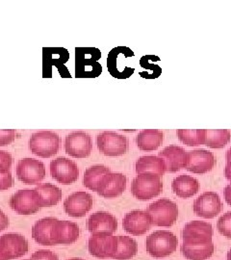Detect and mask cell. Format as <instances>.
Returning <instances> with one entry per match:
<instances>
[{"label": "cell", "mask_w": 231, "mask_h": 260, "mask_svg": "<svg viewBox=\"0 0 231 260\" xmlns=\"http://www.w3.org/2000/svg\"><path fill=\"white\" fill-rule=\"evenodd\" d=\"M178 239L168 231H156L146 239V249L155 258H163L173 254L177 249Z\"/></svg>", "instance_id": "6da1fadb"}, {"label": "cell", "mask_w": 231, "mask_h": 260, "mask_svg": "<svg viewBox=\"0 0 231 260\" xmlns=\"http://www.w3.org/2000/svg\"><path fill=\"white\" fill-rule=\"evenodd\" d=\"M163 191L161 177L152 173L139 174L131 183V193L140 201H148Z\"/></svg>", "instance_id": "7a4b0ae2"}, {"label": "cell", "mask_w": 231, "mask_h": 260, "mask_svg": "<svg viewBox=\"0 0 231 260\" xmlns=\"http://www.w3.org/2000/svg\"><path fill=\"white\" fill-rule=\"evenodd\" d=\"M61 139L52 131H39L31 135L29 149L39 157L49 158L57 154L60 148Z\"/></svg>", "instance_id": "3957f363"}, {"label": "cell", "mask_w": 231, "mask_h": 260, "mask_svg": "<svg viewBox=\"0 0 231 260\" xmlns=\"http://www.w3.org/2000/svg\"><path fill=\"white\" fill-rule=\"evenodd\" d=\"M76 77H96L102 74V66L97 60L101 51L97 48H76Z\"/></svg>", "instance_id": "277c9868"}, {"label": "cell", "mask_w": 231, "mask_h": 260, "mask_svg": "<svg viewBox=\"0 0 231 260\" xmlns=\"http://www.w3.org/2000/svg\"><path fill=\"white\" fill-rule=\"evenodd\" d=\"M11 208L20 215L37 213L43 206V201L36 189L19 190L10 198Z\"/></svg>", "instance_id": "5b68a950"}, {"label": "cell", "mask_w": 231, "mask_h": 260, "mask_svg": "<svg viewBox=\"0 0 231 260\" xmlns=\"http://www.w3.org/2000/svg\"><path fill=\"white\" fill-rule=\"evenodd\" d=\"M147 212L156 226L170 228L175 224L178 218V207L169 199H161L152 203L148 206Z\"/></svg>", "instance_id": "8992f818"}, {"label": "cell", "mask_w": 231, "mask_h": 260, "mask_svg": "<svg viewBox=\"0 0 231 260\" xmlns=\"http://www.w3.org/2000/svg\"><path fill=\"white\" fill-rule=\"evenodd\" d=\"M96 145L100 151L106 156H120L127 152L128 139L113 131H104L96 137Z\"/></svg>", "instance_id": "52a82bcc"}, {"label": "cell", "mask_w": 231, "mask_h": 260, "mask_svg": "<svg viewBox=\"0 0 231 260\" xmlns=\"http://www.w3.org/2000/svg\"><path fill=\"white\" fill-rule=\"evenodd\" d=\"M29 244L19 233H6L0 236V260H12L26 254Z\"/></svg>", "instance_id": "ba28073f"}, {"label": "cell", "mask_w": 231, "mask_h": 260, "mask_svg": "<svg viewBox=\"0 0 231 260\" xmlns=\"http://www.w3.org/2000/svg\"><path fill=\"white\" fill-rule=\"evenodd\" d=\"M17 177L27 185L39 184L46 177L45 164L35 158L20 159L16 169Z\"/></svg>", "instance_id": "9c48e42d"}, {"label": "cell", "mask_w": 231, "mask_h": 260, "mask_svg": "<svg viewBox=\"0 0 231 260\" xmlns=\"http://www.w3.org/2000/svg\"><path fill=\"white\" fill-rule=\"evenodd\" d=\"M119 238L108 233L92 234L88 242L89 252L101 259L112 258L118 251Z\"/></svg>", "instance_id": "30bf717a"}, {"label": "cell", "mask_w": 231, "mask_h": 260, "mask_svg": "<svg viewBox=\"0 0 231 260\" xmlns=\"http://www.w3.org/2000/svg\"><path fill=\"white\" fill-rule=\"evenodd\" d=\"M212 224L203 221H193L185 224L182 231L183 244L206 245L212 243Z\"/></svg>", "instance_id": "8fae6325"}, {"label": "cell", "mask_w": 231, "mask_h": 260, "mask_svg": "<svg viewBox=\"0 0 231 260\" xmlns=\"http://www.w3.org/2000/svg\"><path fill=\"white\" fill-rule=\"evenodd\" d=\"M50 175L57 182L70 185L78 179L79 169L69 158L58 157L50 162Z\"/></svg>", "instance_id": "7c38bea8"}, {"label": "cell", "mask_w": 231, "mask_h": 260, "mask_svg": "<svg viewBox=\"0 0 231 260\" xmlns=\"http://www.w3.org/2000/svg\"><path fill=\"white\" fill-rule=\"evenodd\" d=\"M92 149L91 136L86 132L74 131L65 137V153L73 157H89L92 152Z\"/></svg>", "instance_id": "4fadbf2b"}, {"label": "cell", "mask_w": 231, "mask_h": 260, "mask_svg": "<svg viewBox=\"0 0 231 260\" xmlns=\"http://www.w3.org/2000/svg\"><path fill=\"white\" fill-rule=\"evenodd\" d=\"M222 204L216 192H205L195 199L193 205L194 214L204 219H213L221 213Z\"/></svg>", "instance_id": "5bb4252c"}, {"label": "cell", "mask_w": 231, "mask_h": 260, "mask_svg": "<svg viewBox=\"0 0 231 260\" xmlns=\"http://www.w3.org/2000/svg\"><path fill=\"white\" fill-rule=\"evenodd\" d=\"M152 224V219L147 211L133 210L124 216L122 228L126 233L140 236L147 233Z\"/></svg>", "instance_id": "9a60e30c"}, {"label": "cell", "mask_w": 231, "mask_h": 260, "mask_svg": "<svg viewBox=\"0 0 231 260\" xmlns=\"http://www.w3.org/2000/svg\"><path fill=\"white\" fill-rule=\"evenodd\" d=\"M92 207V197L87 192L78 191L69 196L64 202V210L71 217L81 218Z\"/></svg>", "instance_id": "2e32d148"}, {"label": "cell", "mask_w": 231, "mask_h": 260, "mask_svg": "<svg viewBox=\"0 0 231 260\" xmlns=\"http://www.w3.org/2000/svg\"><path fill=\"white\" fill-rule=\"evenodd\" d=\"M127 178L120 173H109L103 177L97 187V194L105 199H113L121 195L126 189Z\"/></svg>", "instance_id": "e0dca14e"}, {"label": "cell", "mask_w": 231, "mask_h": 260, "mask_svg": "<svg viewBox=\"0 0 231 260\" xmlns=\"http://www.w3.org/2000/svg\"><path fill=\"white\" fill-rule=\"evenodd\" d=\"M158 156L163 159L168 173H176L186 169L189 161L188 151L178 146L166 147L158 153Z\"/></svg>", "instance_id": "ac0fdd59"}, {"label": "cell", "mask_w": 231, "mask_h": 260, "mask_svg": "<svg viewBox=\"0 0 231 260\" xmlns=\"http://www.w3.org/2000/svg\"><path fill=\"white\" fill-rule=\"evenodd\" d=\"M189 161L186 170L197 175H204L212 170L216 165V158L211 151L206 149H195L188 151Z\"/></svg>", "instance_id": "d6986e66"}, {"label": "cell", "mask_w": 231, "mask_h": 260, "mask_svg": "<svg viewBox=\"0 0 231 260\" xmlns=\"http://www.w3.org/2000/svg\"><path fill=\"white\" fill-rule=\"evenodd\" d=\"M80 230L76 223L56 220L53 224L51 238L54 245H71L79 237Z\"/></svg>", "instance_id": "ffe728a7"}, {"label": "cell", "mask_w": 231, "mask_h": 260, "mask_svg": "<svg viewBox=\"0 0 231 260\" xmlns=\"http://www.w3.org/2000/svg\"><path fill=\"white\" fill-rule=\"evenodd\" d=\"M87 230L92 234H113L118 230V220L112 214L100 211L92 214L86 223Z\"/></svg>", "instance_id": "44dd1931"}, {"label": "cell", "mask_w": 231, "mask_h": 260, "mask_svg": "<svg viewBox=\"0 0 231 260\" xmlns=\"http://www.w3.org/2000/svg\"><path fill=\"white\" fill-rule=\"evenodd\" d=\"M172 189L177 197L189 199L199 192L200 183L199 180L194 177L181 175L173 180Z\"/></svg>", "instance_id": "7402d4cb"}, {"label": "cell", "mask_w": 231, "mask_h": 260, "mask_svg": "<svg viewBox=\"0 0 231 260\" xmlns=\"http://www.w3.org/2000/svg\"><path fill=\"white\" fill-rule=\"evenodd\" d=\"M56 220L54 217H46L39 220L32 228V238L40 245L53 246L51 232Z\"/></svg>", "instance_id": "603a6c76"}, {"label": "cell", "mask_w": 231, "mask_h": 260, "mask_svg": "<svg viewBox=\"0 0 231 260\" xmlns=\"http://www.w3.org/2000/svg\"><path fill=\"white\" fill-rule=\"evenodd\" d=\"M163 133L157 129H145L139 132L136 144L139 149L144 151H153L163 144Z\"/></svg>", "instance_id": "cb8c5ba5"}, {"label": "cell", "mask_w": 231, "mask_h": 260, "mask_svg": "<svg viewBox=\"0 0 231 260\" xmlns=\"http://www.w3.org/2000/svg\"><path fill=\"white\" fill-rule=\"evenodd\" d=\"M137 174L152 173L162 177L166 172V166L162 158L154 155H147L139 158L135 165Z\"/></svg>", "instance_id": "d4e9b609"}, {"label": "cell", "mask_w": 231, "mask_h": 260, "mask_svg": "<svg viewBox=\"0 0 231 260\" xmlns=\"http://www.w3.org/2000/svg\"><path fill=\"white\" fill-rule=\"evenodd\" d=\"M180 251L188 260H206L210 258L215 251L213 243L206 245H187L182 244Z\"/></svg>", "instance_id": "484cf974"}, {"label": "cell", "mask_w": 231, "mask_h": 260, "mask_svg": "<svg viewBox=\"0 0 231 260\" xmlns=\"http://www.w3.org/2000/svg\"><path fill=\"white\" fill-rule=\"evenodd\" d=\"M109 173H111V170L104 165H94L88 168L84 174V186L92 191L96 192L102 178Z\"/></svg>", "instance_id": "4316f807"}, {"label": "cell", "mask_w": 231, "mask_h": 260, "mask_svg": "<svg viewBox=\"0 0 231 260\" xmlns=\"http://www.w3.org/2000/svg\"><path fill=\"white\" fill-rule=\"evenodd\" d=\"M35 189L42 197L44 207L54 206L61 201V199L63 197L62 190L59 187H57L54 184H51V183L39 184Z\"/></svg>", "instance_id": "83f0119b"}, {"label": "cell", "mask_w": 231, "mask_h": 260, "mask_svg": "<svg viewBox=\"0 0 231 260\" xmlns=\"http://www.w3.org/2000/svg\"><path fill=\"white\" fill-rule=\"evenodd\" d=\"M119 246L116 254L112 257L116 260H129L138 252V243L128 236H118Z\"/></svg>", "instance_id": "f1b7e54d"}, {"label": "cell", "mask_w": 231, "mask_h": 260, "mask_svg": "<svg viewBox=\"0 0 231 260\" xmlns=\"http://www.w3.org/2000/svg\"><path fill=\"white\" fill-rule=\"evenodd\" d=\"M231 140L230 131L227 129L206 130L204 146L211 149H222Z\"/></svg>", "instance_id": "f546056e"}, {"label": "cell", "mask_w": 231, "mask_h": 260, "mask_svg": "<svg viewBox=\"0 0 231 260\" xmlns=\"http://www.w3.org/2000/svg\"><path fill=\"white\" fill-rule=\"evenodd\" d=\"M177 137L188 147H196L204 145L206 129H178Z\"/></svg>", "instance_id": "4dcf8cb0"}, {"label": "cell", "mask_w": 231, "mask_h": 260, "mask_svg": "<svg viewBox=\"0 0 231 260\" xmlns=\"http://www.w3.org/2000/svg\"><path fill=\"white\" fill-rule=\"evenodd\" d=\"M217 229L224 237L231 238V211L223 214L219 218L217 222Z\"/></svg>", "instance_id": "1f68e13d"}, {"label": "cell", "mask_w": 231, "mask_h": 260, "mask_svg": "<svg viewBox=\"0 0 231 260\" xmlns=\"http://www.w3.org/2000/svg\"><path fill=\"white\" fill-rule=\"evenodd\" d=\"M13 164V157L8 151L0 150V174L9 173Z\"/></svg>", "instance_id": "d6a6232c"}, {"label": "cell", "mask_w": 231, "mask_h": 260, "mask_svg": "<svg viewBox=\"0 0 231 260\" xmlns=\"http://www.w3.org/2000/svg\"><path fill=\"white\" fill-rule=\"evenodd\" d=\"M16 139V130H0V147H6Z\"/></svg>", "instance_id": "836d02e7"}, {"label": "cell", "mask_w": 231, "mask_h": 260, "mask_svg": "<svg viewBox=\"0 0 231 260\" xmlns=\"http://www.w3.org/2000/svg\"><path fill=\"white\" fill-rule=\"evenodd\" d=\"M32 260H59L58 255L48 250H39L31 255Z\"/></svg>", "instance_id": "e575fe53"}, {"label": "cell", "mask_w": 231, "mask_h": 260, "mask_svg": "<svg viewBox=\"0 0 231 260\" xmlns=\"http://www.w3.org/2000/svg\"><path fill=\"white\" fill-rule=\"evenodd\" d=\"M14 182L15 180L13 178L11 172L6 174H0V191L8 190L14 185Z\"/></svg>", "instance_id": "d590c367"}, {"label": "cell", "mask_w": 231, "mask_h": 260, "mask_svg": "<svg viewBox=\"0 0 231 260\" xmlns=\"http://www.w3.org/2000/svg\"><path fill=\"white\" fill-rule=\"evenodd\" d=\"M10 224L8 216L0 209V232L6 230Z\"/></svg>", "instance_id": "8d00e7d4"}, {"label": "cell", "mask_w": 231, "mask_h": 260, "mask_svg": "<svg viewBox=\"0 0 231 260\" xmlns=\"http://www.w3.org/2000/svg\"><path fill=\"white\" fill-rule=\"evenodd\" d=\"M223 194H224V199H225L226 204L231 205V184L225 187Z\"/></svg>", "instance_id": "74e56055"}, {"label": "cell", "mask_w": 231, "mask_h": 260, "mask_svg": "<svg viewBox=\"0 0 231 260\" xmlns=\"http://www.w3.org/2000/svg\"><path fill=\"white\" fill-rule=\"evenodd\" d=\"M224 174H225V177L227 180H229L231 182V162L227 163L225 166V170H224Z\"/></svg>", "instance_id": "f35d334b"}, {"label": "cell", "mask_w": 231, "mask_h": 260, "mask_svg": "<svg viewBox=\"0 0 231 260\" xmlns=\"http://www.w3.org/2000/svg\"><path fill=\"white\" fill-rule=\"evenodd\" d=\"M225 157H226V162L227 163L231 162V148L226 151V156Z\"/></svg>", "instance_id": "ab89813d"}, {"label": "cell", "mask_w": 231, "mask_h": 260, "mask_svg": "<svg viewBox=\"0 0 231 260\" xmlns=\"http://www.w3.org/2000/svg\"><path fill=\"white\" fill-rule=\"evenodd\" d=\"M227 260H231V249L230 251L227 252Z\"/></svg>", "instance_id": "60d3db41"}, {"label": "cell", "mask_w": 231, "mask_h": 260, "mask_svg": "<svg viewBox=\"0 0 231 260\" xmlns=\"http://www.w3.org/2000/svg\"><path fill=\"white\" fill-rule=\"evenodd\" d=\"M69 260H84V259H81V258H72V259H69Z\"/></svg>", "instance_id": "b9f144b4"}, {"label": "cell", "mask_w": 231, "mask_h": 260, "mask_svg": "<svg viewBox=\"0 0 231 260\" xmlns=\"http://www.w3.org/2000/svg\"><path fill=\"white\" fill-rule=\"evenodd\" d=\"M25 260H32V259H25Z\"/></svg>", "instance_id": "7bdbcfd3"}]
</instances>
